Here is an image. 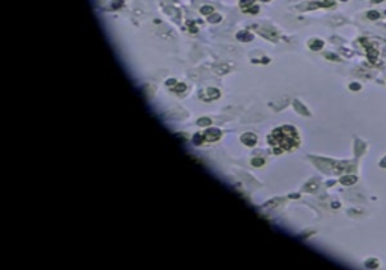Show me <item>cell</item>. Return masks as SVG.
I'll use <instances>...</instances> for the list:
<instances>
[{"mask_svg":"<svg viewBox=\"0 0 386 270\" xmlns=\"http://www.w3.org/2000/svg\"><path fill=\"white\" fill-rule=\"evenodd\" d=\"M269 142L275 153H282V151H288V150L296 148L299 143V136H297L296 128L284 125V127L273 130V133L269 137Z\"/></svg>","mask_w":386,"mask_h":270,"instance_id":"6da1fadb","label":"cell"},{"mask_svg":"<svg viewBox=\"0 0 386 270\" xmlns=\"http://www.w3.org/2000/svg\"><path fill=\"white\" fill-rule=\"evenodd\" d=\"M201 136H202V142H214L220 137V131L211 128V130H207L205 133H202Z\"/></svg>","mask_w":386,"mask_h":270,"instance_id":"7a4b0ae2","label":"cell"},{"mask_svg":"<svg viewBox=\"0 0 386 270\" xmlns=\"http://www.w3.org/2000/svg\"><path fill=\"white\" fill-rule=\"evenodd\" d=\"M241 142L245 145H247V146H254L257 143V136L254 133H246V134L241 136Z\"/></svg>","mask_w":386,"mask_h":270,"instance_id":"3957f363","label":"cell"},{"mask_svg":"<svg viewBox=\"0 0 386 270\" xmlns=\"http://www.w3.org/2000/svg\"><path fill=\"white\" fill-rule=\"evenodd\" d=\"M341 183L342 184H353V183H356V176H342Z\"/></svg>","mask_w":386,"mask_h":270,"instance_id":"277c9868","label":"cell"},{"mask_svg":"<svg viewBox=\"0 0 386 270\" xmlns=\"http://www.w3.org/2000/svg\"><path fill=\"white\" fill-rule=\"evenodd\" d=\"M309 46H311L312 50H320V48L323 47V41H311Z\"/></svg>","mask_w":386,"mask_h":270,"instance_id":"5b68a950","label":"cell"},{"mask_svg":"<svg viewBox=\"0 0 386 270\" xmlns=\"http://www.w3.org/2000/svg\"><path fill=\"white\" fill-rule=\"evenodd\" d=\"M246 35H249V33H246V32H240V33L237 35V38H238L240 41H241V39H243V41H250V39H252V36H246Z\"/></svg>","mask_w":386,"mask_h":270,"instance_id":"8992f818","label":"cell"},{"mask_svg":"<svg viewBox=\"0 0 386 270\" xmlns=\"http://www.w3.org/2000/svg\"><path fill=\"white\" fill-rule=\"evenodd\" d=\"M368 18H371V20H375V18H379V12H368Z\"/></svg>","mask_w":386,"mask_h":270,"instance_id":"52a82bcc","label":"cell"},{"mask_svg":"<svg viewBox=\"0 0 386 270\" xmlns=\"http://www.w3.org/2000/svg\"><path fill=\"white\" fill-rule=\"evenodd\" d=\"M201 12H202V14H211V12H213V8H210V6H204V8L201 9Z\"/></svg>","mask_w":386,"mask_h":270,"instance_id":"ba28073f","label":"cell"},{"mask_svg":"<svg viewBox=\"0 0 386 270\" xmlns=\"http://www.w3.org/2000/svg\"><path fill=\"white\" fill-rule=\"evenodd\" d=\"M249 3H254V0H241V2H240V5H241L243 8H245L246 5H249Z\"/></svg>","mask_w":386,"mask_h":270,"instance_id":"9c48e42d","label":"cell"},{"mask_svg":"<svg viewBox=\"0 0 386 270\" xmlns=\"http://www.w3.org/2000/svg\"><path fill=\"white\" fill-rule=\"evenodd\" d=\"M252 164H257V166H261V164H262V160H261V159H258V160H252Z\"/></svg>","mask_w":386,"mask_h":270,"instance_id":"30bf717a","label":"cell"},{"mask_svg":"<svg viewBox=\"0 0 386 270\" xmlns=\"http://www.w3.org/2000/svg\"><path fill=\"white\" fill-rule=\"evenodd\" d=\"M326 56H327V58H330V60H339V59L336 58V56H335V54H330V53H327V54H326Z\"/></svg>","mask_w":386,"mask_h":270,"instance_id":"8fae6325","label":"cell"},{"mask_svg":"<svg viewBox=\"0 0 386 270\" xmlns=\"http://www.w3.org/2000/svg\"><path fill=\"white\" fill-rule=\"evenodd\" d=\"M219 20H220V17H219V15H214V17H211V18H210V21H219Z\"/></svg>","mask_w":386,"mask_h":270,"instance_id":"7c38bea8","label":"cell"},{"mask_svg":"<svg viewBox=\"0 0 386 270\" xmlns=\"http://www.w3.org/2000/svg\"><path fill=\"white\" fill-rule=\"evenodd\" d=\"M198 124H199V125H204V124L207 125V124H210V121H208V119H205V121H199Z\"/></svg>","mask_w":386,"mask_h":270,"instance_id":"4fadbf2b","label":"cell"},{"mask_svg":"<svg viewBox=\"0 0 386 270\" xmlns=\"http://www.w3.org/2000/svg\"><path fill=\"white\" fill-rule=\"evenodd\" d=\"M350 88H351V89H359V88H361V86H359V85H351Z\"/></svg>","mask_w":386,"mask_h":270,"instance_id":"5bb4252c","label":"cell"},{"mask_svg":"<svg viewBox=\"0 0 386 270\" xmlns=\"http://www.w3.org/2000/svg\"><path fill=\"white\" fill-rule=\"evenodd\" d=\"M380 166H383V168H386V157H385V160H382V163H380Z\"/></svg>","mask_w":386,"mask_h":270,"instance_id":"9a60e30c","label":"cell"},{"mask_svg":"<svg viewBox=\"0 0 386 270\" xmlns=\"http://www.w3.org/2000/svg\"><path fill=\"white\" fill-rule=\"evenodd\" d=\"M373 2H374V3H377V2H382V0H373Z\"/></svg>","mask_w":386,"mask_h":270,"instance_id":"2e32d148","label":"cell"},{"mask_svg":"<svg viewBox=\"0 0 386 270\" xmlns=\"http://www.w3.org/2000/svg\"><path fill=\"white\" fill-rule=\"evenodd\" d=\"M342 2H345V0H342Z\"/></svg>","mask_w":386,"mask_h":270,"instance_id":"e0dca14e","label":"cell"}]
</instances>
